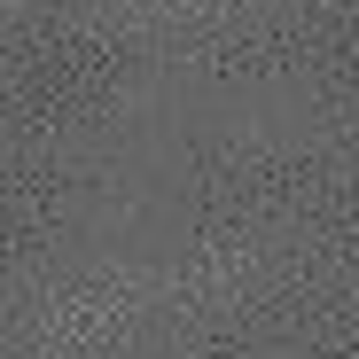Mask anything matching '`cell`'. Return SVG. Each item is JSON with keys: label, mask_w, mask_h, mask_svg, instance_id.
<instances>
[]
</instances>
